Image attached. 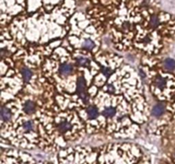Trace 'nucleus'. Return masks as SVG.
<instances>
[{
  "instance_id": "nucleus-1",
  "label": "nucleus",
  "mask_w": 175,
  "mask_h": 164,
  "mask_svg": "<svg viewBox=\"0 0 175 164\" xmlns=\"http://www.w3.org/2000/svg\"><path fill=\"white\" fill-rule=\"evenodd\" d=\"M77 93L85 104L89 102V94L87 92L86 81L83 76H80L77 81Z\"/></svg>"
},
{
  "instance_id": "nucleus-2",
  "label": "nucleus",
  "mask_w": 175,
  "mask_h": 164,
  "mask_svg": "<svg viewBox=\"0 0 175 164\" xmlns=\"http://www.w3.org/2000/svg\"><path fill=\"white\" fill-rule=\"evenodd\" d=\"M73 65L71 63H63L61 66L59 67V73L61 75L63 76H68V75H70L73 72Z\"/></svg>"
},
{
  "instance_id": "nucleus-3",
  "label": "nucleus",
  "mask_w": 175,
  "mask_h": 164,
  "mask_svg": "<svg viewBox=\"0 0 175 164\" xmlns=\"http://www.w3.org/2000/svg\"><path fill=\"white\" fill-rule=\"evenodd\" d=\"M56 127H57V130H58V132H59L60 134H66V133H68L69 131L71 130V128H72V124L70 123V122H69L68 121H60L59 123L57 124V126H56Z\"/></svg>"
},
{
  "instance_id": "nucleus-4",
  "label": "nucleus",
  "mask_w": 175,
  "mask_h": 164,
  "mask_svg": "<svg viewBox=\"0 0 175 164\" xmlns=\"http://www.w3.org/2000/svg\"><path fill=\"white\" fill-rule=\"evenodd\" d=\"M164 112H165V106L162 104H156L152 109V115L155 117H159V116L162 115L164 114Z\"/></svg>"
},
{
  "instance_id": "nucleus-5",
  "label": "nucleus",
  "mask_w": 175,
  "mask_h": 164,
  "mask_svg": "<svg viewBox=\"0 0 175 164\" xmlns=\"http://www.w3.org/2000/svg\"><path fill=\"white\" fill-rule=\"evenodd\" d=\"M35 108H36V106H35V104L33 103V101H27V102H26L25 104H24L23 110L26 114L32 115L34 113Z\"/></svg>"
},
{
  "instance_id": "nucleus-6",
  "label": "nucleus",
  "mask_w": 175,
  "mask_h": 164,
  "mask_svg": "<svg viewBox=\"0 0 175 164\" xmlns=\"http://www.w3.org/2000/svg\"><path fill=\"white\" fill-rule=\"evenodd\" d=\"M1 120L2 121H9L11 119V112L10 111L9 109H7L6 107H2L1 109Z\"/></svg>"
},
{
  "instance_id": "nucleus-7",
  "label": "nucleus",
  "mask_w": 175,
  "mask_h": 164,
  "mask_svg": "<svg viewBox=\"0 0 175 164\" xmlns=\"http://www.w3.org/2000/svg\"><path fill=\"white\" fill-rule=\"evenodd\" d=\"M160 24H161V21H160L158 16L151 15V16L149 17V27H151L152 28H156L160 26Z\"/></svg>"
},
{
  "instance_id": "nucleus-8",
  "label": "nucleus",
  "mask_w": 175,
  "mask_h": 164,
  "mask_svg": "<svg viewBox=\"0 0 175 164\" xmlns=\"http://www.w3.org/2000/svg\"><path fill=\"white\" fill-rule=\"evenodd\" d=\"M154 83H155V87H158L160 89H163V88H165L167 87V81H166V79H164L162 76L155 77Z\"/></svg>"
},
{
  "instance_id": "nucleus-9",
  "label": "nucleus",
  "mask_w": 175,
  "mask_h": 164,
  "mask_svg": "<svg viewBox=\"0 0 175 164\" xmlns=\"http://www.w3.org/2000/svg\"><path fill=\"white\" fill-rule=\"evenodd\" d=\"M87 114L91 119H95L98 116V110L94 105H91L87 109Z\"/></svg>"
},
{
  "instance_id": "nucleus-10",
  "label": "nucleus",
  "mask_w": 175,
  "mask_h": 164,
  "mask_svg": "<svg viewBox=\"0 0 175 164\" xmlns=\"http://www.w3.org/2000/svg\"><path fill=\"white\" fill-rule=\"evenodd\" d=\"M76 63L79 66L82 67H88L90 64V61L88 58L85 57H76Z\"/></svg>"
},
{
  "instance_id": "nucleus-11",
  "label": "nucleus",
  "mask_w": 175,
  "mask_h": 164,
  "mask_svg": "<svg viewBox=\"0 0 175 164\" xmlns=\"http://www.w3.org/2000/svg\"><path fill=\"white\" fill-rule=\"evenodd\" d=\"M116 114V109L113 107H107L102 110V115H103L105 117H108V118L113 117V116H115V115Z\"/></svg>"
},
{
  "instance_id": "nucleus-12",
  "label": "nucleus",
  "mask_w": 175,
  "mask_h": 164,
  "mask_svg": "<svg viewBox=\"0 0 175 164\" xmlns=\"http://www.w3.org/2000/svg\"><path fill=\"white\" fill-rule=\"evenodd\" d=\"M21 74H22V78H23L25 82H28V81L31 80L32 75H33L31 70L28 69V68H23L21 69Z\"/></svg>"
},
{
  "instance_id": "nucleus-13",
  "label": "nucleus",
  "mask_w": 175,
  "mask_h": 164,
  "mask_svg": "<svg viewBox=\"0 0 175 164\" xmlns=\"http://www.w3.org/2000/svg\"><path fill=\"white\" fill-rule=\"evenodd\" d=\"M82 47L84 49H86V50H92L95 48V43H94L92 40L86 39V40H85L83 41Z\"/></svg>"
},
{
  "instance_id": "nucleus-14",
  "label": "nucleus",
  "mask_w": 175,
  "mask_h": 164,
  "mask_svg": "<svg viewBox=\"0 0 175 164\" xmlns=\"http://www.w3.org/2000/svg\"><path fill=\"white\" fill-rule=\"evenodd\" d=\"M164 66L168 70H173L175 69V60L172 58H167L164 61Z\"/></svg>"
},
{
  "instance_id": "nucleus-15",
  "label": "nucleus",
  "mask_w": 175,
  "mask_h": 164,
  "mask_svg": "<svg viewBox=\"0 0 175 164\" xmlns=\"http://www.w3.org/2000/svg\"><path fill=\"white\" fill-rule=\"evenodd\" d=\"M22 127H23V131L26 132V133H28L30 131H32L33 129V124L32 121H25L22 125Z\"/></svg>"
},
{
  "instance_id": "nucleus-16",
  "label": "nucleus",
  "mask_w": 175,
  "mask_h": 164,
  "mask_svg": "<svg viewBox=\"0 0 175 164\" xmlns=\"http://www.w3.org/2000/svg\"><path fill=\"white\" fill-rule=\"evenodd\" d=\"M102 73L105 76H109L110 74H112V69L111 68H107V67H104L102 68Z\"/></svg>"
},
{
  "instance_id": "nucleus-17",
  "label": "nucleus",
  "mask_w": 175,
  "mask_h": 164,
  "mask_svg": "<svg viewBox=\"0 0 175 164\" xmlns=\"http://www.w3.org/2000/svg\"><path fill=\"white\" fill-rule=\"evenodd\" d=\"M106 91L109 92V93H114L115 91V87L113 86L112 84H108L107 87H106Z\"/></svg>"
},
{
  "instance_id": "nucleus-18",
  "label": "nucleus",
  "mask_w": 175,
  "mask_h": 164,
  "mask_svg": "<svg viewBox=\"0 0 175 164\" xmlns=\"http://www.w3.org/2000/svg\"><path fill=\"white\" fill-rule=\"evenodd\" d=\"M11 164H16V163H11Z\"/></svg>"
}]
</instances>
